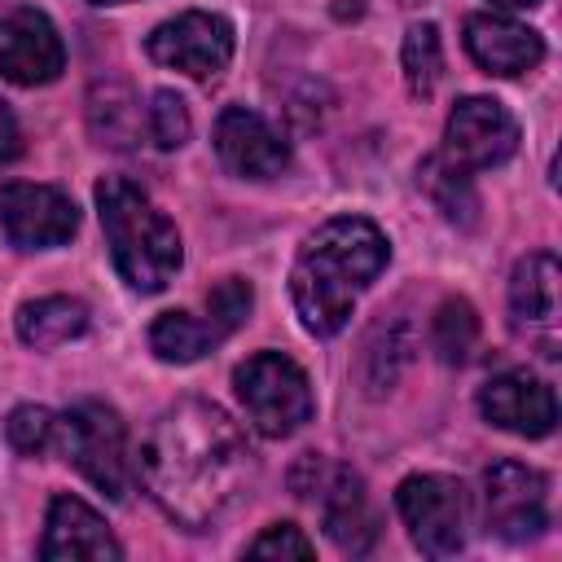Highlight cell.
Returning a JSON list of instances; mask_svg holds the SVG:
<instances>
[{
    "mask_svg": "<svg viewBox=\"0 0 562 562\" xmlns=\"http://www.w3.org/2000/svg\"><path fill=\"white\" fill-rule=\"evenodd\" d=\"M18 154H22V132H18L13 110L0 101V162H13Z\"/></svg>",
    "mask_w": 562,
    "mask_h": 562,
    "instance_id": "28",
    "label": "cell"
},
{
    "mask_svg": "<svg viewBox=\"0 0 562 562\" xmlns=\"http://www.w3.org/2000/svg\"><path fill=\"white\" fill-rule=\"evenodd\" d=\"M136 474L176 527L202 531L246 496L255 483V452L220 404L180 400L158 413Z\"/></svg>",
    "mask_w": 562,
    "mask_h": 562,
    "instance_id": "1",
    "label": "cell"
},
{
    "mask_svg": "<svg viewBox=\"0 0 562 562\" xmlns=\"http://www.w3.org/2000/svg\"><path fill=\"white\" fill-rule=\"evenodd\" d=\"M233 391L263 439L294 435L316 408L307 373L281 351H255L250 360H241L233 369Z\"/></svg>",
    "mask_w": 562,
    "mask_h": 562,
    "instance_id": "4",
    "label": "cell"
},
{
    "mask_svg": "<svg viewBox=\"0 0 562 562\" xmlns=\"http://www.w3.org/2000/svg\"><path fill=\"white\" fill-rule=\"evenodd\" d=\"M57 448L97 492L123 501L132 479V457H127V426L110 404L79 400L57 426Z\"/></svg>",
    "mask_w": 562,
    "mask_h": 562,
    "instance_id": "5",
    "label": "cell"
},
{
    "mask_svg": "<svg viewBox=\"0 0 562 562\" xmlns=\"http://www.w3.org/2000/svg\"><path fill=\"white\" fill-rule=\"evenodd\" d=\"M479 408L492 426L509 430V435H522V439H544L553 426H558V400H553V386L540 382L536 373L527 369H509V373H496L483 391H479Z\"/></svg>",
    "mask_w": 562,
    "mask_h": 562,
    "instance_id": "16",
    "label": "cell"
},
{
    "mask_svg": "<svg viewBox=\"0 0 562 562\" xmlns=\"http://www.w3.org/2000/svg\"><path fill=\"white\" fill-rule=\"evenodd\" d=\"M558 259L549 250H531L527 259L514 263L509 277V325L518 338H527L540 356H558Z\"/></svg>",
    "mask_w": 562,
    "mask_h": 562,
    "instance_id": "12",
    "label": "cell"
},
{
    "mask_svg": "<svg viewBox=\"0 0 562 562\" xmlns=\"http://www.w3.org/2000/svg\"><path fill=\"white\" fill-rule=\"evenodd\" d=\"M479 342V316L465 299H443L430 321V347L443 364H465Z\"/></svg>",
    "mask_w": 562,
    "mask_h": 562,
    "instance_id": "23",
    "label": "cell"
},
{
    "mask_svg": "<svg viewBox=\"0 0 562 562\" xmlns=\"http://www.w3.org/2000/svg\"><path fill=\"white\" fill-rule=\"evenodd\" d=\"M246 553H255V558H312L316 549H312V540L294 522H272L259 540H250Z\"/></svg>",
    "mask_w": 562,
    "mask_h": 562,
    "instance_id": "27",
    "label": "cell"
},
{
    "mask_svg": "<svg viewBox=\"0 0 562 562\" xmlns=\"http://www.w3.org/2000/svg\"><path fill=\"white\" fill-rule=\"evenodd\" d=\"M0 228L18 250H48L75 237L79 211L53 184L9 180L0 184Z\"/></svg>",
    "mask_w": 562,
    "mask_h": 562,
    "instance_id": "11",
    "label": "cell"
},
{
    "mask_svg": "<svg viewBox=\"0 0 562 562\" xmlns=\"http://www.w3.org/2000/svg\"><path fill=\"white\" fill-rule=\"evenodd\" d=\"M97 215L119 277L140 294H158L184 259L176 224L123 176L97 180Z\"/></svg>",
    "mask_w": 562,
    "mask_h": 562,
    "instance_id": "3",
    "label": "cell"
},
{
    "mask_svg": "<svg viewBox=\"0 0 562 562\" xmlns=\"http://www.w3.org/2000/svg\"><path fill=\"white\" fill-rule=\"evenodd\" d=\"M483 518L509 544L536 540L549 527V479L522 461H496L483 474Z\"/></svg>",
    "mask_w": 562,
    "mask_h": 562,
    "instance_id": "9",
    "label": "cell"
},
{
    "mask_svg": "<svg viewBox=\"0 0 562 562\" xmlns=\"http://www.w3.org/2000/svg\"><path fill=\"white\" fill-rule=\"evenodd\" d=\"M66 66V48L48 13L40 9H13L0 18V75L18 88L53 83Z\"/></svg>",
    "mask_w": 562,
    "mask_h": 562,
    "instance_id": "14",
    "label": "cell"
},
{
    "mask_svg": "<svg viewBox=\"0 0 562 562\" xmlns=\"http://www.w3.org/2000/svg\"><path fill=\"white\" fill-rule=\"evenodd\" d=\"M417 184L430 193V202H435L452 224L470 228V224L479 220V193H474V184H470V171L452 167L443 154H435V158H426V162L417 167Z\"/></svg>",
    "mask_w": 562,
    "mask_h": 562,
    "instance_id": "21",
    "label": "cell"
},
{
    "mask_svg": "<svg viewBox=\"0 0 562 562\" xmlns=\"http://www.w3.org/2000/svg\"><path fill=\"white\" fill-rule=\"evenodd\" d=\"M299 496H316L321 505V522L329 531V540L342 553H369L378 540V514L369 505V492L360 483V474L342 470V465H325L316 457V483L303 487Z\"/></svg>",
    "mask_w": 562,
    "mask_h": 562,
    "instance_id": "13",
    "label": "cell"
},
{
    "mask_svg": "<svg viewBox=\"0 0 562 562\" xmlns=\"http://www.w3.org/2000/svg\"><path fill=\"white\" fill-rule=\"evenodd\" d=\"M189 110H184V101L176 97V92H167V88H158L154 97H149V105H145V136L158 145V149H180L184 140H189Z\"/></svg>",
    "mask_w": 562,
    "mask_h": 562,
    "instance_id": "26",
    "label": "cell"
},
{
    "mask_svg": "<svg viewBox=\"0 0 562 562\" xmlns=\"http://www.w3.org/2000/svg\"><path fill=\"white\" fill-rule=\"evenodd\" d=\"M145 53L167 70L211 83L224 75V66L233 57V26L220 13L189 9V13H176L162 26H154V35L145 40Z\"/></svg>",
    "mask_w": 562,
    "mask_h": 562,
    "instance_id": "8",
    "label": "cell"
},
{
    "mask_svg": "<svg viewBox=\"0 0 562 562\" xmlns=\"http://www.w3.org/2000/svg\"><path fill=\"white\" fill-rule=\"evenodd\" d=\"M83 329H88V307L70 294H48V299H35V303L18 307V338L35 351L61 347V342L79 338Z\"/></svg>",
    "mask_w": 562,
    "mask_h": 562,
    "instance_id": "19",
    "label": "cell"
},
{
    "mask_svg": "<svg viewBox=\"0 0 562 562\" xmlns=\"http://www.w3.org/2000/svg\"><path fill=\"white\" fill-rule=\"evenodd\" d=\"M518 149L514 114L492 97H461L443 127V158L461 171L501 167Z\"/></svg>",
    "mask_w": 562,
    "mask_h": 562,
    "instance_id": "10",
    "label": "cell"
},
{
    "mask_svg": "<svg viewBox=\"0 0 562 562\" xmlns=\"http://www.w3.org/2000/svg\"><path fill=\"white\" fill-rule=\"evenodd\" d=\"M386 259L391 246L378 224L360 215H338L321 224L290 268V294L303 329L316 338L338 334L351 316L356 294L386 268Z\"/></svg>",
    "mask_w": 562,
    "mask_h": 562,
    "instance_id": "2",
    "label": "cell"
},
{
    "mask_svg": "<svg viewBox=\"0 0 562 562\" xmlns=\"http://www.w3.org/2000/svg\"><path fill=\"white\" fill-rule=\"evenodd\" d=\"M88 4H123V0H88Z\"/></svg>",
    "mask_w": 562,
    "mask_h": 562,
    "instance_id": "30",
    "label": "cell"
},
{
    "mask_svg": "<svg viewBox=\"0 0 562 562\" xmlns=\"http://www.w3.org/2000/svg\"><path fill=\"white\" fill-rule=\"evenodd\" d=\"M408 356H413V334H408L404 321L373 325V334L364 338V356H360V382H364V391L369 395H382L400 378V369L408 364Z\"/></svg>",
    "mask_w": 562,
    "mask_h": 562,
    "instance_id": "20",
    "label": "cell"
},
{
    "mask_svg": "<svg viewBox=\"0 0 562 562\" xmlns=\"http://www.w3.org/2000/svg\"><path fill=\"white\" fill-rule=\"evenodd\" d=\"M255 290L241 277H224L211 294H206V316L193 312H162L149 325V347L158 360L167 364H193L198 356H206L211 347H220L246 316H250Z\"/></svg>",
    "mask_w": 562,
    "mask_h": 562,
    "instance_id": "6",
    "label": "cell"
},
{
    "mask_svg": "<svg viewBox=\"0 0 562 562\" xmlns=\"http://www.w3.org/2000/svg\"><path fill=\"white\" fill-rule=\"evenodd\" d=\"M215 154L224 171L241 180H272L290 167V145L281 140V132L246 105H228L215 119Z\"/></svg>",
    "mask_w": 562,
    "mask_h": 562,
    "instance_id": "15",
    "label": "cell"
},
{
    "mask_svg": "<svg viewBox=\"0 0 562 562\" xmlns=\"http://www.w3.org/2000/svg\"><path fill=\"white\" fill-rule=\"evenodd\" d=\"M40 558H48V562H61V558H123V544L110 536L105 518L92 505H83L70 492H57L48 501Z\"/></svg>",
    "mask_w": 562,
    "mask_h": 562,
    "instance_id": "18",
    "label": "cell"
},
{
    "mask_svg": "<svg viewBox=\"0 0 562 562\" xmlns=\"http://www.w3.org/2000/svg\"><path fill=\"white\" fill-rule=\"evenodd\" d=\"M88 123L101 145L132 149L140 136V105L132 101V92L123 83H97V92L88 101Z\"/></svg>",
    "mask_w": 562,
    "mask_h": 562,
    "instance_id": "22",
    "label": "cell"
},
{
    "mask_svg": "<svg viewBox=\"0 0 562 562\" xmlns=\"http://www.w3.org/2000/svg\"><path fill=\"white\" fill-rule=\"evenodd\" d=\"M395 509L413 544L430 558H452L470 536V496L448 474H408L395 487Z\"/></svg>",
    "mask_w": 562,
    "mask_h": 562,
    "instance_id": "7",
    "label": "cell"
},
{
    "mask_svg": "<svg viewBox=\"0 0 562 562\" xmlns=\"http://www.w3.org/2000/svg\"><path fill=\"white\" fill-rule=\"evenodd\" d=\"M404 79L417 97H430L435 83H439V70H443V44H439V26L435 22H413L408 35H404Z\"/></svg>",
    "mask_w": 562,
    "mask_h": 562,
    "instance_id": "24",
    "label": "cell"
},
{
    "mask_svg": "<svg viewBox=\"0 0 562 562\" xmlns=\"http://www.w3.org/2000/svg\"><path fill=\"white\" fill-rule=\"evenodd\" d=\"M465 53L474 57V66L483 75L514 79V75H527L544 61V40H540V31H531L514 18L470 13L465 18Z\"/></svg>",
    "mask_w": 562,
    "mask_h": 562,
    "instance_id": "17",
    "label": "cell"
},
{
    "mask_svg": "<svg viewBox=\"0 0 562 562\" xmlns=\"http://www.w3.org/2000/svg\"><path fill=\"white\" fill-rule=\"evenodd\" d=\"M57 426H61V417L48 413L44 404H18V408L4 417V439H9V448H18L22 457H40V452H48V448L57 443Z\"/></svg>",
    "mask_w": 562,
    "mask_h": 562,
    "instance_id": "25",
    "label": "cell"
},
{
    "mask_svg": "<svg viewBox=\"0 0 562 562\" xmlns=\"http://www.w3.org/2000/svg\"><path fill=\"white\" fill-rule=\"evenodd\" d=\"M492 4H501V9H531V4H540V0H492Z\"/></svg>",
    "mask_w": 562,
    "mask_h": 562,
    "instance_id": "29",
    "label": "cell"
}]
</instances>
